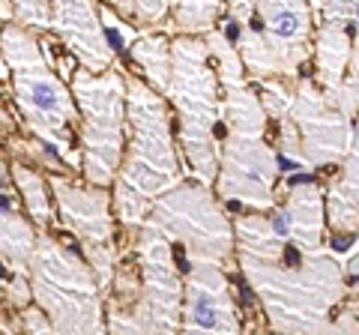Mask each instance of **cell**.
I'll list each match as a JSON object with an SVG mask.
<instances>
[{
    "instance_id": "15",
    "label": "cell",
    "mask_w": 359,
    "mask_h": 335,
    "mask_svg": "<svg viewBox=\"0 0 359 335\" xmlns=\"http://www.w3.org/2000/svg\"><path fill=\"white\" fill-rule=\"evenodd\" d=\"M36 245V228L15 207L13 195H0V296L18 311L30 306L27 264Z\"/></svg>"
},
{
    "instance_id": "5",
    "label": "cell",
    "mask_w": 359,
    "mask_h": 335,
    "mask_svg": "<svg viewBox=\"0 0 359 335\" xmlns=\"http://www.w3.org/2000/svg\"><path fill=\"white\" fill-rule=\"evenodd\" d=\"M162 99L177 114V141L189 177L212 189L222 141V90L204 36L171 39V75Z\"/></svg>"
},
{
    "instance_id": "27",
    "label": "cell",
    "mask_w": 359,
    "mask_h": 335,
    "mask_svg": "<svg viewBox=\"0 0 359 335\" xmlns=\"http://www.w3.org/2000/svg\"><path fill=\"white\" fill-rule=\"evenodd\" d=\"M18 323H21V332H25V335H57V332H54V329L48 327V320H45V317H42L33 306L21 308Z\"/></svg>"
},
{
    "instance_id": "31",
    "label": "cell",
    "mask_w": 359,
    "mask_h": 335,
    "mask_svg": "<svg viewBox=\"0 0 359 335\" xmlns=\"http://www.w3.org/2000/svg\"><path fill=\"white\" fill-rule=\"evenodd\" d=\"M0 335H15V329L9 327V320L4 317V311H0Z\"/></svg>"
},
{
    "instance_id": "4",
    "label": "cell",
    "mask_w": 359,
    "mask_h": 335,
    "mask_svg": "<svg viewBox=\"0 0 359 335\" xmlns=\"http://www.w3.org/2000/svg\"><path fill=\"white\" fill-rule=\"evenodd\" d=\"M0 57L13 78V102L33 138H36L54 159L78 171L81 159L75 150L78 108L72 93L51 63L45 60L39 36L25 27L6 21L0 27Z\"/></svg>"
},
{
    "instance_id": "26",
    "label": "cell",
    "mask_w": 359,
    "mask_h": 335,
    "mask_svg": "<svg viewBox=\"0 0 359 335\" xmlns=\"http://www.w3.org/2000/svg\"><path fill=\"white\" fill-rule=\"evenodd\" d=\"M318 335H359V317H356V296H351V303H344L332 315V320L323 327Z\"/></svg>"
},
{
    "instance_id": "22",
    "label": "cell",
    "mask_w": 359,
    "mask_h": 335,
    "mask_svg": "<svg viewBox=\"0 0 359 335\" xmlns=\"http://www.w3.org/2000/svg\"><path fill=\"white\" fill-rule=\"evenodd\" d=\"M6 6L13 13V25L36 33V36L48 30L51 0H6Z\"/></svg>"
},
{
    "instance_id": "19",
    "label": "cell",
    "mask_w": 359,
    "mask_h": 335,
    "mask_svg": "<svg viewBox=\"0 0 359 335\" xmlns=\"http://www.w3.org/2000/svg\"><path fill=\"white\" fill-rule=\"evenodd\" d=\"M9 180H13L15 192L25 200V213L27 221L36 233H48V228L54 225V204H51V192H48V180L45 174L39 171L36 165H27V162H9Z\"/></svg>"
},
{
    "instance_id": "16",
    "label": "cell",
    "mask_w": 359,
    "mask_h": 335,
    "mask_svg": "<svg viewBox=\"0 0 359 335\" xmlns=\"http://www.w3.org/2000/svg\"><path fill=\"white\" fill-rule=\"evenodd\" d=\"M266 225L276 237L294 242L299 249H323L327 245V219H323V189L314 180H297L266 210Z\"/></svg>"
},
{
    "instance_id": "13",
    "label": "cell",
    "mask_w": 359,
    "mask_h": 335,
    "mask_svg": "<svg viewBox=\"0 0 359 335\" xmlns=\"http://www.w3.org/2000/svg\"><path fill=\"white\" fill-rule=\"evenodd\" d=\"M240 306L233 299L224 266L210 261H186L183 306L177 335H243Z\"/></svg>"
},
{
    "instance_id": "3",
    "label": "cell",
    "mask_w": 359,
    "mask_h": 335,
    "mask_svg": "<svg viewBox=\"0 0 359 335\" xmlns=\"http://www.w3.org/2000/svg\"><path fill=\"white\" fill-rule=\"evenodd\" d=\"M126 78V147L120 171L111 183L114 221L138 231L156 198L186 180L174 138V114L165 99L138 75Z\"/></svg>"
},
{
    "instance_id": "18",
    "label": "cell",
    "mask_w": 359,
    "mask_h": 335,
    "mask_svg": "<svg viewBox=\"0 0 359 335\" xmlns=\"http://www.w3.org/2000/svg\"><path fill=\"white\" fill-rule=\"evenodd\" d=\"M311 54L318 63L314 84L327 96L339 90L351 63H356V27H335V25H314Z\"/></svg>"
},
{
    "instance_id": "10",
    "label": "cell",
    "mask_w": 359,
    "mask_h": 335,
    "mask_svg": "<svg viewBox=\"0 0 359 335\" xmlns=\"http://www.w3.org/2000/svg\"><path fill=\"white\" fill-rule=\"evenodd\" d=\"M135 278L129 285L126 266L117 261L111 294L126 299L144 335H177L183 306V273L177 266L174 242L144 219L135 231Z\"/></svg>"
},
{
    "instance_id": "29",
    "label": "cell",
    "mask_w": 359,
    "mask_h": 335,
    "mask_svg": "<svg viewBox=\"0 0 359 335\" xmlns=\"http://www.w3.org/2000/svg\"><path fill=\"white\" fill-rule=\"evenodd\" d=\"M13 132H15L13 117H9V111L0 108V141H4V138H13Z\"/></svg>"
},
{
    "instance_id": "6",
    "label": "cell",
    "mask_w": 359,
    "mask_h": 335,
    "mask_svg": "<svg viewBox=\"0 0 359 335\" xmlns=\"http://www.w3.org/2000/svg\"><path fill=\"white\" fill-rule=\"evenodd\" d=\"M30 306L57 335H108L105 294L87 261L51 233H36L27 264Z\"/></svg>"
},
{
    "instance_id": "14",
    "label": "cell",
    "mask_w": 359,
    "mask_h": 335,
    "mask_svg": "<svg viewBox=\"0 0 359 335\" xmlns=\"http://www.w3.org/2000/svg\"><path fill=\"white\" fill-rule=\"evenodd\" d=\"M48 30H54V36L81 63L84 72L99 75L117 63L114 42L105 30L96 0H51Z\"/></svg>"
},
{
    "instance_id": "8",
    "label": "cell",
    "mask_w": 359,
    "mask_h": 335,
    "mask_svg": "<svg viewBox=\"0 0 359 335\" xmlns=\"http://www.w3.org/2000/svg\"><path fill=\"white\" fill-rule=\"evenodd\" d=\"M69 93L78 108V174L90 186L111 189L126 147V78L117 66L99 75L78 69Z\"/></svg>"
},
{
    "instance_id": "7",
    "label": "cell",
    "mask_w": 359,
    "mask_h": 335,
    "mask_svg": "<svg viewBox=\"0 0 359 335\" xmlns=\"http://www.w3.org/2000/svg\"><path fill=\"white\" fill-rule=\"evenodd\" d=\"M257 99L266 120L285 117L294 126L309 174L339 168L356 147V120H347L311 75H299L294 81H261Z\"/></svg>"
},
{
    "instance_id": "23",
    "label": "cell",
    "mask_w": 359,
    "mask_h": 335,
    "mask_svg": "<svg viewBox=\"0 0 359 335\" xmlns=\"http://www.w3.org/2000/svg\"><path fill=\"white\" fill-rule=\"evenodd\" d=\"M314 25L356 27V0H309Z\"/></svg>"
},
{
    "instance_id": "17",
    "label": "cell",
    "mask_w": 359,
    "mask_h": 335,
    "mask_svg": "<svg viewBox=\"0 0 359 335\" xmlns=\"http://www.w3.org/2000/svg\"><path fill=\"white\" fill-rule=\"evenodd\" d=\"M323 189V219L327 233L347 237L353 242L359 225V153L356 147L344 156V162L335 168V174Z\"/></svg>"
},
{
    "instance_id": "30",
    "label": "cell",
    "mask_w": 359,
    "mask_h": 335,
    "mask_svg": "<svg viewBox=\"0 0 359 335\" xmlns=\"http://www.w3.org/2000/svg\"><path fill=\"white\" fill-rule=\"evenodd\" d=\"M0 195H13V180H9V162L0 159Z\"/></svg>"
},
{
    "instance_id": "24",
    "label": "cell",
    "mask_w": 359,
    "mask_h": 335,
    "mask_svg": "<svg viewBox=\"0 0 359 335\" xmlns=\"http://www.w3.org/2000/svg\"><path fill=\"white\" fill-rule=\"evenodd\" d=\"M255 4L257 0H224V13H228V21H224V25H231V27H219L224 36L233 39L237 33H243L249 27V21L255 15Z\"/></svg>"
},
{
    "instance_id": "25",
    "label": "cell",
    "mask_w": 359,
    "mask_h": 335,
    "mask_svg": "<svg viewBox=\"0 0 359 335\" xmlns=\"http://www.w3.org/2000/svg\"><path fill=\"white\" fill-rule=\"evenodd\" d=\"M132 6H135V21L144 30L159 27L168 18V13H171V0H132Z\"/></svg>"
},
{
    "instance_id": "2",
    "label": "cell",
    "mask_w": 359,
    "mask_h": 335,
    "mask_svg": "<svg viewBox=\"0 0 359 335\" xmlns=\"http://www.w3.org/2000/svg\"><path fill=\"white\" fill-rule=\"evenodd\" d=\"M222 90V141L212 195L243 213H266L278 200V156L266 141V114L245 78L233 42L219 27L204 33Z\"/></svg>"
},
{
    "instance_id": "32",
    "label": "cell",
    "mask_w": 359,
    "mask_h": 335,
    "mask_svg": "<svg viewBox=\"0 0 359 335\" xmlns=\"http://www.w3.org/2000/svg\"><path fill=\"white\" fill-rule=\"evenodd\" d=\"M243 335H266V332H261V329H255V332H243Z\"/></svg>"
},
{
    "instance_id": "1",
    "label": "cell",
    "mask_w": 359,
    "mask_h": 335,
    "mask_svg": "<svg viewBox=\"0 0 359 335\" xmlns=\"http://www.w3.org/2000/svg\"><path fill=\"white\" fill-rule=\"evenodd\" d=\"M233 258L257 296L276 335H318L353 287H347L344 258L323 249H299L276 237L264 213H237Z\"/></svg>"
},
{
    "instance_id": "21",
    "label": "cell",
    "mask_w": 359,
    "mask_h": 335,
    "mask_svg": "<svg viewBox=\"0 0 359 335\" xmlns=\"http://www.w3.org/2000/svg\"><path fill=\"white\" fill-rule=\"evenodd\" d=\"M224 0H171V18L177 36H204L219 27Z\"/></svg>"
},
{
    "instance_id": "12",
    "label": "cell",
    "mask_w": 359,
    "mask_h": 335,
    "mask_svg": "<svg viewBox=\"0 0 359 335\" xmlns=\"http://www.w3.org/2000/svg\"><path fill=\"white\" fill-rule=\"evenodd\" d=\"M45 180H48L54 216H60L63 228L81 242L84 261L93 270L99 290L108 296L117 261H120L117 242H114L117 221H114V210H111V192L81 180H72V177L57 171H51Z\"/></svg>"
},
{
    "instance_id": "9",
    "label": "cell",
    "mask_w": 359,
    "mask_h": 335,
    "mask_svg": "<svg viewBox=\"0 0 359 335\" xmlns=\"http://www.w3.org/2000/svg\"><path fill=\"white\" fill-rule=\"evenodd\" d=\"M314 13L309 0H257L249 27L231 42L252 84L294 81L311 57Z\"/></svg>"
},
{
    "instance_id": "11",
    "label": "cell",
    "mask_w": 359,
    "mask_h": 335,
    "mask_svg": "<svg viewBox=\"0 0 359 335\" xmlns=\"http://www.w3.org/2000/svg\"><path fill=\"white\" fill-rule=\"evenodd\" d=\"M147 221L171 242L183 245L186 261H210L224 266L233 258V221L228 207L201 183H180L153 200Z\"/></svg>"
},
{
    "instance_id": "20",
    "label": "cell",
    "mask_w": 359,
    "mask_h": 335,
    "mask_svg": "<svg viewBox=\"0 0 359 335\" xmlns=\"http://www.w3.org/2000/svg\"><path fill=\"white\" fill-rule=\"evenodd\" d=\"M129 57L141 69V75H144L141 81L162 96L165 87H168V75H171V39L144 30L141 36L132 39Z\"/></svg>"
},
{
    "instance_id": "28",
    "label": "cell",
    "mask_w": 359,
    "mask_h": 335,
    "mask_svg": "<svg viewBox=\"0 0 359 335\" xmlns=\"http://www.w3.org/2000/svg\"><path fill=\"white\" fill-rule=\"evenodd\" d=\"M108 6L114 9V13H120L123 18H135V6H132V0H108Z\"/></svg>"
}]
</instances>
